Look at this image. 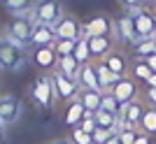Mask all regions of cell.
<instances>
[{"instance_id": "obj_1", "label": "cell", "mask_w": 156, "mask_h": 144, "mask_svg": "<svg viewBox=\"0 0 156 144\" xmlns=\"http://www.w3.org/2000/svg\"><path fill=\"white\" fill-rule=\"evenodd\" d=\"M30 98L35 102V107L42 111H49L54 105H56V88H54V79L51 72H40L35 81L30 86Z\"/></svg>"}, {"instance_id": "obj_2", "label": "cell", "mask_w": 156, "mask_h": 144, "mask_svg": "<svg viewBox=\"0 0 156 144\" xmlns=\"http://www.w3.org/2000/svg\"><path fill=\"white\" fill-rule=\"evenodd\" d=\"M33 28H35V19H33V14L12 16V21H9V23H7V28L2 30V37L9 39V42H12V44H16V46L28 49V44H30V35H33Z\"/></svg>"}, {"instance_id": "obj_3", "label": "cell", "mask_w": 156, "mask_h": 144, "mask_svg": "<svg viewBox=\"0 0 156 144\" xmlns=\"http://www.w3.org/2000/svg\"><path fill=\"white\" fill-rule=\"evenodd\" d=\"M28 63V49L12 44L9 39L0 37V70L5 72H21Z\"/></svg>"}, {"instance_id": "obj_4", "label": "cell", "mask_w": 156, "mask_h": 144, "mask_svg": "<svg viewBox=\"0 0 156 144\" xmlns=\"http://www.w3.org/2000/svg\"><path fill=\"white\" fill-rule=\"evenodd\" d=\"M30 14L35 19V23L56 26L65 14V5H63V0H37Z\"/></svg>"}, {"instance_id": "obj_5", "label": "cell", "mask_w": 156, "mask_h": 144, "mask_svg": "<svg viewBox=\"0 0 156 144\" xmlns=\"http://www.w3.org/2000/svg\"><path fill=\"white\" fill-rule=\"evenodd\" d=\"M112 39L117 44H133L137 39L135 35V21L130 16V12H121L112 19Z\"/></svg>"}, {"instance_id": "obj_6", "label": "cell", "mask_w": 156, "mask_h": 144, "mask_svg": "<svg viewBox=\"0 0 156 144\" xmlns=\"http://www.w3.org/2000/svg\"><path fill=\"white\" fill-rule=\"evenodd\" d=\"M110 93L114 95V98L119 100V105L124 107V105H128V102H133V100H137L140 98V88H137V79H133V77H119L114 84H112V88H110Z\"/></svg>"}, {"instance_id": "obj_7", "label": "cell", "mask_w": 156, "mask_h": 144, "mask_svg": "<svg viewBox=\"0 0 156 144\" xmlns=\"http://www.w3.org/2000/svg\"><path fill=\"white\" fill-rule=\"evenodd\" d=\"M133 21H135V35L137 39H147V37H156V19H154V12L144 5L135 12H130Z\"/></svg>"}, {"instance_id": "obj_8", "label": "cell", "mask_w": 156, "mask_h": 144, "mask_svg": "<svg viewBox=\"0 0 156 144\" xmlns=\"http://www.w3.org/2000/svg\"><path fill=\"white\" fill-rule=\"evenodd\" d=\"M21 111H23V105L21 100L12 93H0V121L9 128L21 118Z\"/></svg>"}, {"instance_id": "obj_9", "label": "cell", "mask_w": 156, "mask_h": 144, "mask_svg": "<svg viewBox=\"0 0 156 144\" xmlns=\"http://www.w3.org/2000/svg\"><path fill=\"white\" fill-rule=\"evenodd\" d=\"M28 60L40 72H54L56 70V63H58V53L54 51V46H35L28 53Z\"/></svg>"}, {"instance_id": "obj_10", "label": "cell", "mask_w": 156, "mask_h": 144, "mask_svg": "<svg viewBox=\"0 0 156 144\" xmlns=\"http://www.w3.org/2000/svg\"><path fill=\"white\" fill-rule=\"evenodd\" d=\"M144 107H147V102H142L140 98L121 107V111H119V130H124V128H137L140 118L144 114Z\"/></svg>"}, {"instance_id": "obj_11", "label": "cell", "mask_w": 156, "mask_h": 144, "mask_svg": "<svg viewBox=\"0 0 156 144\" xmlns=\"http://www.w3.org/2000/svg\"><path fill=\"white\" fill-rule=\"evenodd\" d=\"M56 35L61 39H79L84 37V21H79L75 14H63V19L56 23Z\"/></svg>"}, {"instance_id": "obj_12", "label": "cell", "mask_w": 156, "mask_h": 144, "mask_svg": "<svg viewBox=\"0 0 156 144\" xmlns=\"http://www.w3.org/2000/svg\"><path fill=\"white\" fill-rule=\"evenodd\" d=\"M51 79H54V88H56V98H58V100L70 102V100L77 98V93H79L77 79L65 77V74H61L58 70H54V72H51Z\"/></svg>"}, {"instance_id": "obj_13", "label": "cell", "mask_w": 156, "mask_h": 144, "mask_svg": "<svg viewBox=\"0 0 156 144\" xmlns=\"http://www.w3.org/2000/svg\"><path fill=\"white\" fill-rule=\"evenodd\" d=\"M58 39L56 35V28L54 26H47V23H35L33 28V35H30V49L35 46H54V42Z\"/></svg>"}, {"instance_id": "obj_14", "label": "cell", "mask_w": 156, "mask_h": 144, "mask_svg": "<svg viewBox=\"0 0 156 144\" xmlns=\"http://www.w3.org/2000/svg\"><path fill=\"white\" fill-rule=\"evenodd\" d=\"M105 63V65L110 67L112 74H117V77H126L130 70V63H128V56H126L124 51H119V49H112L105 58H100Z\"/></svg>"}, {"instance_id": "obj_15", "label": "cell", "mask_w": 156, "mask_h": 144, "mask_svg": "<svg viewBox=\"0 0 156 144\" xmlns=\"http://www.w3.org/2000/svg\"><path fill=\"white\" fill-rule=\"evenodd\" d=\"M114 39H112V35H93V37H89V49H91V58L93 60H100L105 58L107 53L114 49Z\"/></svg>"}, {"instance_id": "obj_16", "label": "cell", "mask_w": 156, "mask_h": 144, "mask_svg": "<svg viewBox=\"0 0 156 144\" xmlns=\"http://www.w3.org/2000/svg\"><path fill=\"white\" fill-rule=\"evenodd\" d=\"M77 84L79 88H86V91H103L100 88V81H98V72H96V63H84L82 70L77 74Z\"/></svg>"}, {"instance_id": "obj_17", "label": "cell", "mask_w": 156, "mask_h": 144, "mask_svg": "<svg viewBox=\"0 0 156 144\" xmlns=\"http://www.w3.org/2000/svg\"><path fill=\"white\" fill-rule=\"evenodd\" d=\"M84 35L86 37H93V35H112V19L98 14L84 23Z\"/></svg>"}, {"instance_id": "obj_18", "label": "cell", "mask_w": 156, "mask_h": 144, "mask_svg": "<svg viewBox=\"0 0 156 144\" xmlns=\"http://www.w3.org/2000/svg\"><path fill=\"white\" fill-rule=\"evenodd\" d=\"M77 98H79V102L84 105L86 114H96V111L103 107V91H86V88H79Z\"/></svg>"}, {"instance_id": "obj_19", "label": "cell", "mask_w": 156, "mask_h": 144, "mask_svg": "<svg viewBox=\"0 0 156 144\" xmlns=\"http://www.w3.org/2000/svg\"><path fill=\"white\" fill-rule=\"evenodd\" d=\"M84 114H86L84 105L79 102V98H75V100H70V102H68V107H65L63 121H65V125H68V128H77V125L82 123Z\"/></svg>"}, {"instance_id": "obj_20", "label": "cell", "mask_w": 156, "mask_h": 144, "mask_svg": "<svg viewBox=\"0 0 156 144\" xmlns=\"http://www.w3.org/2000/svg\"><path fill=\"white\" fill-rule=\"evenodd\" d=\"M37 0H0V5L5 7L12 16H21V14H30Z\"/></svg>"}, {"instance_id": "obj_21", "label": "cell", "mask_w": 156, "mask_h": 144, "mask_svg": "<svg viewBox=\"0 0 156 144\" xmlns=\"http://www.w3.org/2000/svg\"><path fill=\"white\" fill-rule=\"evenodd\" d=\"M93 116H96V125H98V128L110 130V132H119V114H112V111L98 109Z\"/></svg>"}, {"instance_id": "obj_22", "label": "cell", "mask_w": 156, "mask_h": 144, "mask_svg": "<svg viewBox=\"0 0 156 144\" xmlns=\"http://www.w3.org/2000/svg\"><path fill=\"white\" fill-rule=\"evenodd\" d=\"M56 70L61 72V74H65V77H72V79H77L79 70H82V65L77 63V58L75 56H61L58 63H56Z\"/></svg>"}, {"instance_id": "obj_23", "label": "cell", "mask_w": 156, "mask_h": 144, "mask_svg": "<svg viewBox=\"0 0 156 144\" xmlns=\"http://www.w3.org/2000/svg\"><path fill=\"white\" fill-rule=\"evenodd\" d=\"M130 51L135 58H147L149 53L156 51V37H147V39H135L130 44Z\"/></svg>"}, {"instance_id": "obj_24", "label": "cell", "mask_w": 156, "mask_h": 144, "mask_svg": "<svg viewBox=\"0 0 156 144\" xmlns=\"http://www.w3.org/2000/svg\"><path fill=\"white\" fill-rule=\"evenodd\" d=\"M93 63H96V72H98V81H100V88H103V91H110L112 84H114L119 77H117V74H112L110 67L105 65L103 60H93Z\"/></svg>"}, {"instance_id": "obj_25", "label": "cell", "mask_w": 156, "mask_h": 144, "mask_svg": "<svg viewBox=\"0 0 156 144\" xmlns=\"http://www.w3.org/2000/svg\"><path fill=\"white\" fill-rule=\"evenodd\" d=\"M151 67L147 65V60L144 58H135L133 63H130V77L137 79V81H147V79L151 77Z\"/></svg>"}, {"instance_id": "obj_26", "label": "cell", "mask_w": 156, "mask_h": 144, "mask_svg": "<svg viewBox=\"0 0 156 144\" xmlns=\"http://www.w3.org/2000/svg\"><path fill=\"white\" fill-rule=\"evenodd\" d=\"M72 56L77 58L79 65H84V63H91V49H89V37H79L77 39V44H75V51H72Z\"/></svg>"}, {"instance_id": "obj_27", "label": "cell", "mask_w": 156, "mask_h": 144, "mask_svg": "<svg viewBox=\"0 0 156 144\" xmlns=\"http://www.w3.org/2000/svg\"><path fill=\"white\" fill-rule=\"evenodd\" d=\"M140 130H144V132H149L151 137L156 135V109L154 107H144V114H142V118H140V125H137Z\"/></svg>"}, {"instance_id": "obj_28", "label": "cell", "mask_w": 156, "mask_h": 144, "mask_svg": "<svg viewBox=\"0 0 156 144\" xmlns=\"http://www.w3.org/2000/svg\"><path fill=\"white\" fill-rule=\"evenodd\" d=\"M75 44H77V39H56L54 42V51L58 53V58L61 56H70L72 51H75Z\"/></svg>"}, {"instance_id": "obj_29", "label": "cell", "mask_w": 156, "mask_h": 144, "mask_svg": "<svg viewBox=\"0 0 156 144\" xmlns=\"http://www.w3.org/2000/svg\"><path fill=\"white\" fill-rule=\"evenodd\" d=\"M68 139H70L72 144H93V139H91V132H86V130H82V128H70V135H68Z\"/></svg>"}, {"instance_id": "obj_30", "label": "cell", "mask_w": 156, "mask_h": 144, "mask_svg": "<svg viewBox=\"0 0 156 144\" xmlns=\"http://www.w3.org/2000/svg\"><path fill=\"white\" fill-rule=\"evenodd\" d=\"M100 109L112 111V114H119V111H121V105H119V100L114 98L110 91H103V107H100Z\"/></svg>"}, {"instance_id": "obj_31", "label": "cell", "mask_w": 156, "mask_h": 144, "mask_svg": "<svg viewBox=\"0 0 156 144\" xmlns=\"http://www.w3.org/2000/svg\"><path fill=\"white\" fill-rule=\"evenodd\" d=\"M137 130L140 128H124V130H119V142L121 144H135Z\"/></svg>"}, {"instance_id": "obj_32", "label": "cell", "mask_w": 156, "mask_h": 144, "mask_svg": "<svg viewBox=\"0 0 156 144\" xmlns=\"http://www.w3.org/2000/svg\"><path fill=\"white\" fill-rule=\"evenodd\" d=\"M119 5L124 7V12H135V9L147 5V0H119Z\"/></svg>"}, {"instance_id": "obj_33", "label": "cell", "mask_w": 156, "mask_h": 144, "mask_svg": "<svg viewBox=\"0 0 156 144\" xmlns=\"http://www.w3.org/2000/svg\"><path fill=\"white\" fill-rule=\"evenodd\" d=\"M112 135H114V132L103 130V128H96V130H93V135H91V139H93V144H105Z\"/></svg>"}, {"instance_id": "obj_34", "label": "cell", "mask_w": 156, "mask_h": 144, "mask_svg": "<svg viewBox=\"0 0 156 144\" xmlns=\"http://www.w3.org/2000/svg\"><path fill=\"white\" fill-rule=\"evenodd\" d=\"M79 128H82V130H86V132H91V135H93V130L98 128V125H96V116H93V114H84V118H82Z\"/></svg>"}, {"instance_id": "obj_35", "label": "cell", "mask_w": 156, "mask_h": 144, "mask_svg": "<svg viewBox=\"0 0 156 144\" xmlns=\"http://www.w3.org/2000/svg\"><path fill=\"white\" fill-rule=\"evenodd\" d=\"M144 102L156 109V88H147V91H144Z\"/></svg>"}, {"instance_id": "obj_36", "label": "cell", "mask_w": 156, "mask_h": 144, "mask_svg": "<svg viewBox=\"0 0 156 144\" xmlns=\"http://www.w3.org/2000/svg\"><path fill=\"white\" fill-rule=\"evenodd\" d=\"M135 144H151V135H149V132H144V130H137Z\"/></svg>"}, {"instance_id": "obj_37", "label": "cell", "mask_w": 156, "mask_h": 144, "mask_svg": "<svg viewBox=\"0 0 156 144\" xmlns=\"http://www.w3.org/2000/svg\"><path fill=\"white\" fill-rule=\"evenodd\" d=\"M144 60H147V65H149L151 70L156 72V51H154V53H149V56H147V58H144Z\"/></svg>"}, {"instance_id": "obj_38", "label": "cell", "mask_w": 156, "mask_h": 144, "mask_svg": "<svg viewBox=\"0 0 156 144\" xmlns=\"http://www.w3.org/2000/svg\"><path fill=\"white\" fill-rule=\"evenodd\" d=\"M144 86H147V88H156V72H151V77L144 81Z\"/></svg>"}, {"instance_id": "obj_39", "label": "cell", "mask_w": 156, "mask_h": 144, "mask_svg": "<svg viewBox=\"0 0 156 144\" xmlns=\"http://www.w3.org/2000/svg\"><path fill=\"white\" fill-rule=\"evenodd\" d=\"M0 142H7V125L0 121Z\"/></svg>"}, {"instance_id": "obj_40", "label": "cell", "mask_w": 156, "mask_h": 144, "mask_svg": "<svg viewBox=\"0 0 156 144\" xmlns=\"http://www.w3.org/2000/svg\"><path fill=\"white\" fill-rule=\"evenodd\" d=\"M47 144H72L68 137H58V139H51V142H47Z\"/></svg>"}, {"instance_id": "obj_41", "label": "cell", "mask_w": 156, "mask_h": 144, "mask_svg": "<svg viewBox=\"0 0 156 144\" xmlns=\"http://www.w3.org/2000/svg\"><path fill=\"white\" fill-rule=\"evenodd\" d=\"M105 144H121V142H119V132H114V135H112V137L107 139Z\"/></svg>"}, {"instance_id": "obj_42", "label": "cell", "mask_w": 156, "mask_h": 144, "mask_svg": "<svg viewBox=\"0 0 156 144\" xmlns=\"http://www.w3.org/2000/svg\"><path fill=\"white\" fill-rule=\"evenodd\" d=\"M147 5H149L151 9H156V0H147Z\"/></svg>"}, {"instance_id": "obj_43", "label": "cell", "mask_w": 156, "mask_h": 144, "mask_svg": "<svg viewBox=\"0 0 156 144\" xmlns=\"http://www.w3.org/2000/svg\"><path fill=\"white\" fill-rule=\"evenodd\" d=\"M154 19H156V12H154Z\"/></svg>"}, {"instance_id": "obj_44", "label": "cell", "mask_w": 156, "mask_h": 144, "mask_svg": "<svg viewBox=\"0 0 156 144\" xmlns=\"http://www.w3.org/2000/svg\"><path fill=\"white\" fill-rule=\"evenodd\" d=\"M0 37H2V33H0Z\"/></svg>"}]
</instances>
